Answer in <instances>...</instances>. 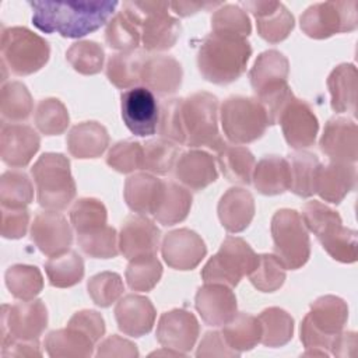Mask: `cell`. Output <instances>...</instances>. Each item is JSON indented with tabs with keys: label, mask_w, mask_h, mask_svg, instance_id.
<instances>
[{
	"label": "cell",
	"mask_w": 358,
	"mask_h": 358,
	"mask_svg": "<svg viewBox=\"0 0 358 358\" xmlns=\"http://www.w3.org/2000/svg\"><path fill=\"white\" fill-rule=\"evenodd\" d=\"M34 25L45 32H57L63 38H81L101 28L117 7L115 0L28 1Z\"/></svg>",
	"instance_id": "obj_1"
},
{
	"label": "cell",
	"mask_w": 358,
	"mask_h": 358,
	"mask_svg": "<svg viewBox=\"0 0 358 358\" xmlns=\"http://www.w3.org/2000/svg\"><path fill=\"white\" fill-rule=\"evenodd\" d=\"M250 56L252 46L245 36L211 31L200 43L197 67L207 81L224 85L245 73Z\"/></svg>",
	"instance_id": "obj_2"
},
{
	"label": "cell",
	"mask_w": 358,
	"mask_h": 358,
	"mask_svg": "<svg viewBox=\"0 0 358 358\" xmlns=\"http://www.w3.org/2000/svg\"><path fill=\"white\" fill-rule=\"evenodd\" d=\"M302 221L334 260L341 263L357 260V232L343 225L336 210L312 200L302 207Z\"/></svg>",
	"instance_id": "obj_3"
},
{
	"label": "cell",
	"mask_w": 358,
	"mask_h": 358,
	"mask_svg": "<svg viewBox=\"0 0 358 358\" xmlns=\"http://www.w3.org/2000/svg\"><path fill=\"white\" fill-rule=\"evenodd\" d=\"M182 129L186 145L220 151L227 143L218 130V98L206 91L182 98Z\"/></svg>",
	"instance_id": "obj_4"
},
{
	"label": "cell",
	"mask_w": 358,
	"mask_h": 358,
	"mask_svg": "<svg viewBox=\"0 0 358 358\" xmlns=\"http://www.w3.org/2000/svg\"><path fill=\"white\" fill-rule=\"evenodd\" d=\"M38 203L48 210H64L76 196L70 161L60 152H45L31 168Z\"/></svg>",
	"instance_id": "obj_5"
},
{
	"label": "cell",
	"mask_w": 358,
	"mask_h": 358,
	"mask_svg": "<svg viewBox=\"0 0 358 358\" xmlns=\"http://www.w3.org/2000/svg\"><path fill=\"white\" fill-rule=\"evenodd\" d=\"M168 1H124L122 10L138 25L141 42L148 52L171 49L180 36L178 18L168 14Z\"/></svg>",
	"instance_id": "obj_6"
},
{
	"label": "cell",
	"mask_w": 358,
	"mask_h": 358,
	"mask_svg": "<svg viewBox=\"0 0 358 358\" xmlns=\"http://www.w3.org/2000/svg\"><path fill=\"white\" fill-rule=\"evenodd\" d=\"M348 319L347 303L334 295H323L310 303V310L301 323V341L306 350L326 354Z\"/></svg>",
	"instance_id": "obj_7"
},
{
	"label": "cell",
	"mask_w": 358,
	"mask_h": 358,
	"mask_svg": "<svg viewBox=\"0 0 358 358\" xmlns=\"http://www.w3.org/2000/svg\"><path fill=\"white\" fill-rule=\"evenodd\" d=\"M1 66L15 76H29L49 60V43L25 27H8L1 31Z\"/></svg>",
	"instance_id": "obj_8"
},
{
	"label": "cell",
	"mask_w": 358,
	"mask_h": 358,
	"mask_svg": "<svg viewBox=\"0 0 358 358\" xmlns=\"http://www.w3.org/2000/svg\"><path fill=\"white\" fill-rule=\"evenodd\" d=\"M221 126L225 137L234 144H248L260 138L267 126L263 105L252 96H228L220 109Z\"/></svg>",
	"instance_id": "obj_9"
},
{
	"label": "cell",
	"mask_w": 358,
	"mask_h": 358,
	"mask_svg": "<svg viewBox=\"0 0 358 358\" xmlns=\"http://www.w3.org/2000/svg\"><path fill=\"white\" fill-rule=\"evenodd\" d=\"M257 262L259 255L245 239L228 236L203 267L201 278L204 282H217L232 288L239 284L242 277L253 271Z\"/></svg>",
	"instance_id": "obj_10"
},
{
	"label": "cell",
	"mask_w": 358,
	"mask_h": 358,
	"mask_svg": "<svg viewBox=\"0 0 358 358\" xmlns=\"http://www.w3.org/2000/svg\"><path fill=\"white\" fill-rule=\"evenodd\" d=\"M271 236L274 256L285 268H301L310 256L308 228L298 211L281 208L271 218Z\"/></svg>",
	"instance_id": "obj_11"
},
{
	"label": "cell",
	"mask_w": 358,
	"mask_h": 358,
	"mask_svg": "<svg viewBox=\"0 0 358 358\" xmlns=\"http://www.w3.org/2000/svg\"><path fill=\"white\" fill-rule=\"evenodd\" d=\"M357 6L355 0L312 4L299 18L301 29L313 39H326L340 32L354 31L358 25Z\"/></svg>",
	"instance_id": "obj_12"
},
{
	"label": "cell",
	"mask_w": 358,
	"mask_h": 358,
	"mask_svg": "<svg viewBox=\"0 0 358 358\" xmlns=\"http://www.w3.org/2000/svg\"><path fill=\"white\" fill-rule=\"evenodd\" d=\"M48 326V309L41 299L1 306V340H38Z\"/></svg>",
	"instance_id": "obj_13"
},
{
	"label": "cell",
	"mask_w": 358,
	"mask_h": 358,
	"mask_svg": "<svg viewBox=\"0 0 358 358\" xmlns=\"http://www.w3.org/2000/svg\"><path fill=\"white\" fill-rule=\"evenodd\" d=\"M120 110L124 124L134 136L145 137L157 131L159 105L148 88L133 87L122 92Z\"/></svg>",
	"instance_id": "obj_14"
},
{
	"label": "cell",
	"mask_w": 358,
	"mask_h": 358,
	"mask_svg": "<svg viewBox=\"0 0 358 358\" xmlns=\"http://www.w3.org/2000/svg\"><path fill=\"white\" fill-rule=\"evenodd\" d=\"M277 123L281 124L284 138L289 147L303 150L313 145L319 122L308 102L292 96L281 110Z\"/></svg>",
	"instance_id": "obj_15"
},
{
	"label": "cell",
	"mask_w": 358,
	"mask_h": 358,
	"mask_svg": "<svg viewBox=\"0 0 358 358\" xmlns=\"http://www.w3.org/2000/svg\"><path fill=\"white\" fill-rule=\"evenodd\" d=\"M31 239L43 255L52 257L70 249L73 232L64 215L57 211L48 210L36 214L34 218Z\"/></svg>",
	"instance_id": "obj_16"
},
{
	"label": "cell",
	"mask_w": 358,
	"mask_h": 358,
	"mask_svg": "<svg viewBox=\"0 0 358 358\" xmlns=\"http://www.w3.org/2000/svg\"><path fill=\"white\" fill-rule=\"evenodd\" d=\"M200 327L196 316L186 309L162 313L157 326V340L164 348L187 352L193 348Z\"/></svg>",
	"instance_id": "obj_17"
},
{
	"label": "cell",
	"mask_w": 358,
	"mask_h": 358,
	"mask_svg": "<svg viewBox=\"0 0 358 358\" xmlns=\"http://www.w3.org/2000/svg\"><path fill=\"white\" fill-rule=\"evenodd\" d=\"M161 253L169 267L192 270L204 259L207 248L199 234L187 228H179L165 235Z\"/></svg>",
	"instance_id": "obj_18"
},
{
	"label": "cell",
	"mask_w": 358,
	"mask_h": 358,
	"mask_svg": "<svg viewBox=\"0 0 358 358\" xmlns=\"http://www.w3.org/2000/svg\"><path fill=\"white\" fill-rule=\"evenodd\" d=\"M119 250L131 260L140 256H152L158 252L159 229L147 215H129L120 228Z\"/></svg>",
	"instance_id": "obj_19"
},
{
	"label": "cell",
	"mask_w": 358,
	"mask_h": 358,
	"mask_svg": "<svg viewBox=\"0 0 358 358\" xmlns=\"http://www.w3.org/2000/svg\"><path fill=\"white\" fill-rule=\"evenodd\" d=\"M319 147L330 161L355 164L358 158L357 123L347 117L330 119L324 126Z\"/></svg>",
	"instance_id": "obj_20"
},
{
	"label": "cell",
	"mask_w": 358,
	"mask_h": 358,
	"mask_svg": "<svg viewBox=\"0 0 358 358\" xmlns=\"http://www.w3.org/2000/svg\"><path fill=\"white\" fill-rule=\"evenodd\" d=\"M196 309L208 326H224L236 315V296L231 287L204 282L196 292Z\"/></svg>",
	"instance_id": "obj_21"
},
{
	"label": "cell",
	"mask_w": 358,
	"mask_h": 358,
	"mask_svg": "<svg viewBox=\"0 0 358 358\" xmlns=\"http://www.w3.org/2000/svg\"><path fill=\"white\" fill-rule=\"evenodd\" d=\"M288 73L289 63L281 52L271 49L260 53L249 73L256 98L260 99L288 87Z\"/></svg>",
	"instance_id": "obj_22"
},
{
	"label": "cell",
	"mask_w": 358,
	"mask_h": 358,
	"mask_svg": "<svg viewBox=\"0 0 358 358\" xmlns=\"http://www.w3.org/2000/svg\"><path fill=\"white\" fill-rule=\"evenodd\" d=\"M41 145L39 134L27 124H1L0 157L8 166L21 168L29 164Z\"/></svg>",
	"instance_id": "obj_23"
},
{
	"label": "cell",
	"mask_w": 358,
	"mask_h": 358,
	"mask_svg": "<svg viewBox=\"0 0 358 358\" xmlns=\"http://www.w3.org/2000/svg\"><path fill=\"white\" fill-rule=\"evenodd\" d=\"M242 6L255 15L259 35L270 43L284 41L294 29V17L280 1H242Z\"/></svg>",
	"instance_id": "obj_24"
},
{
	"label": "cell",
	"mask_w": 358,
	"mask_h": 358,
	"mask_svg": "<svg viewBox=\"0 0 358 358\" xmlns=\"http://www.w3.org/2000/svg\"><path fill=\"white\" fill-rule=\"evenodd\" d=\"M173 172L175 178L192 190H203L218 178L214 158L199 148L183 151L175 164Z\"/></svg>",
	"instance_id": "obj_25"
},
{
	"label": "cell",
	"mask_w": 358,
	"mask_h": 358,
	"mask_svg": "<svg viewBox=\"0 0 358 358\" xmlns=\"http://www.w3.org/2000/svg\"><path fill=\"white\" fill-rule=\"evenodd\" d=\"M155 308L145 296L129 294L115 306L117 327L127 336L141 337L147 334L155 322Z\"/></svg>",
	"instance_id": "obj_26"
},
{
	"label": "cell",
	"mask_w": 358,
	"mask_h": 358,
	"mask_svg": "<svg viewBox=\"0 0 358 358\" xmlns=\"http://www.w3.org/2000/svg\"><path fill=\"white\" fill-rule=\"evenodd\" d=\"M357 168L354 164L330 161L320 164L316 176V193L329 203L338 204L355 187Z\"/></svg>",
	"instance_id": "obj_27"
},
{
	"label": "cell",
	"mask_w": 358,
	"mask_h": 358,
	"mask_svg": "<svg viewBox=\"0 0 358 358\" xmlns=\"http://www.w3.org/2000/svg\"><path fill=\"white\" fill-rule=\"evenodd\" d=\"M182 66L172 56H148L141 74V83L161 96L175 94L182 84Z\"/></svg>",
	"instance_id": "obj_28"
},
{
	"label": "cell",
	"mask_w": 358,
	"mask_h": 358,
	"mask_svg": "<svg viewBox=\"0 0 358 358\" xmlns=\"http://www.w3.org/2000/svg\"><path fill=\"white\" fill-rule=\"evenodd\" d=\"M218 218L228 232H241L249 227L255 215V199L242 187L228 189L218 201Z\"/></svg>",
	"instance_id": "obj_29"
},
{
	"label": "cell",
	"mask_w": 358,
	"mask_h": 358,
	"mask_svg": "<svg viewBox=\"0 0 358 358\" xmlns=\"http://www.w3.org/2000/svg\"><path fill=\"white\" fill-rule=\"evenodd\" d=\"M192 207V194L182 185L162 180L151 215L162 225H175L183 221Z\"/></svg>",
	"instance_id": "obj_30"
},
{
	"label": "cell",
	"mask_w": 358,
	"mask_h": 358,
	"mask_svg": "<svg viewBox=\"0 0 358 358\" xmlns=\"http://www.w3.org/2000/svg\"><path fill=\"white\" fill-rule=\"evenodd\" d=\"M252 180L256 190L266 196L281 194L289 190L291 169L288 159L278 155L263 157L255 165Z\"/></svg>",
	"instance_id": "obj_31"
},
{
	"label": "cell",
	"mask_w": 358,
	"mask_h": 358,
	"mask_svg": "<svg viewBox=\"0 0 358 358\" xmlns=\"http://www.w3.org/2000/svg\"><path fill=\"white\" fill-rule=\"evenodd\" d=\"M66 144L69 152L76 158H96L106 150L109 134L98 122H83L71 127Z\"/></svg>",
	"instance_id": "obj_32"
},
{
	"label": "cell",
	"mask_w": 358,
	"mask_h": 358,
	"mask_svg": "<svg viewBox=\"0 0 358 358\" xmlns=\"http://www.w3.org/2000/svg\"><path fill=\"white\" fill-rule=\"evenodd\" d=\"M357 67L352 63L338 64L327 78L331 109L337 113L355 115L357 110Z\"/></svg>",
	"instance_id": "obj_33"
},
{
	"label": "cell",
	"mask_w": 358,
	"mask_h": 358,
	"mask_svg": "<svg viewBox=\"0 0 358 358\" xmlns=\"http://www.w3.org/2000/svg\"><path fill=\"white\" fill-rule=\"evenodd\" d=\"M147 55L141 50L119 52L112 55L106 63V77L117 88H130L141 81Z\"/></svg>",
	"instance_id": "obj_34"
},
{
	"label": "cell",
	"mask_w": 358,
	"mask_h": 358,
	"mask_svg": "<svg viewBox=\"0 0 358 358\" xmlns=\"http://www.w3.org/2000/svg\"><path fill=\"white\" fill-rule=\"evenodd\" d=\"M94 344L95 343L87 334L70 326L53 330L45 338L46 352L53 358L90 357L92 355Z\"/></svg>",
	"instance_id": "obj_35"
},
{
	"label": "cell",
	"mask_w": 358,
	"mask_h": 358,
	"mask_svg": "<svg viewBox=\"0 0 358 358\" xmlns=\"http://www.w3.org/2000/svg\"><path fill=\"white\" fill-rule=\"evenodd\" d=\"M291 169L289 190L299 197H310L316 193V176L320 166L317 155L309 151L296 150L288 155Z\"/></svg>",
	"instance_id": "obj_36"
},
{
	"label": "cell",
	"mask_w": 358,
	"mask_h": 358,
	"mask_svg": "<svg viewBox=\"0 0 358 358\" xmlns=\"http://www.w3.org/2000/svg\"><path fill=\"white\" fill-rule=\"evenodd\" d=\"M161 179L150 173H134L126 179L124 200L130 210L137 214H151L159 187Z\"/></svg>",
	"instance_id": "obj_37"
},
{
	"label": "cell",
	"mask_w": 358,
	"mask_h": 358,
	"mask_svg": "<svg viewBox=\"0 0 358 358\" xmlns=\"http://www.w3.org/2000/svg\"><path fill=\"white\" fill-rule=\"evenodd\" d=\"M225 343L236 352L252 350L260 343L262 326L256 316L250 313H236L221 331Z\"/></svg>",
	"instance_id": "obj_38"
},
{
	"label": "cell",
	"mask_w": 358,
	"mask_h": 358,
	"mask_svg": "<svg viewBox=\"0 0 358 358\" xmlns=\"http://www.w3.org/2000/svg\"><path fill=\"white\" fill-rule=\"evenodd\" d=\"M217 158L222 175L229 182L239 185H249L252 182L256 161L249 148L225 144L217 151Z\"/></svg>",
	"instance_id": "obj_39"
},
{
	"label": "cell",
	"mask_w": 358,
	"mask_h": 358,
	"mask_svg": "<svg viewBox=\"0 0 358 358\" xmlns=\"http://www.w3.org/2000/svg\"><path fill=\"white\" fill-rule=\"evenodd\" d=\"M45 271L50 285L67 288L78 284L84 275V262L74 250H67L57 256L49 257L45 263Z\"/></svg>",
	"instance_id": "obj_40"
},
{
	"label": "cell",
	"mask_w": 358,
	"mask_h": 358,
	"mask_svg": "<svg viewBox=\"0 0 358 358\" xmlns=\"http://www.w3.org/2000/svg\"><path fill=\"white\" fill-rule=\"evenodd\" d=\"M262 326L260 343L267 347H281L292 338L294 319L281 308H267L257 316Z\"/></svg>",
	"instance_id": "obj_41"
},
{
	"label": "cell",
	"mask_w": 358,
	"mask_h": 358,
	"mask_svg": "<svg viewBox=\"0 0 358 358\" xmlns=\"http://www.w3.org/2000/svg\"><path fill=\"white\" fill-rule=\"evenodd\" d=\"M34 109L32 96L28 88L20 81H10L1 87L0 112L3 123L27 120Z\"/></svg>",
	"instance_id": "obj_42"
},
{
	"label": "cell",
	"mask_w": 358,
	"mask_h": 358,
	"mask_svg": "<svg viewBox=\"0 0 358 358\" xmlns=\"http://www.w3.org/2000/svg\"><path fill=\"white\" fill-rule=\"evenodd\" d=\"M6 285L10 294L18 299H34L43 288V277L38 267L14 264L6 271Z\"/></svg>",
	"instance_id": "obj_43"
},
{
	"label": "cell",
	"mask_w": 358,
	"mask_h": 358,
	"mask_svg": "<svg viewBox=\"0 0 358 358\" xmlns=\"http://www.w3.org/2000/svg\"><path fill=\"white\" fill-rule=\"evenodd\" d=\"M179 155L178 144L166 138L150 140L143 147V169L157 175H166L175 168Z\"/></svg>",
	"instance_id": "obj_44"
},
{
	"label": "cell",
	"mask_w": 358,
	"mask_h": 358,
	"mask_svg": "<svg viewBox=\"0 0 358 358\" xmlns=\"http://www.w3.org/2000/svg\"><path fill=\"white\" fill-rule=\"evenodd\" d=\"M105 41L112 49L120 52L136 50L141 42L140 28L123 10H120L108 22Z\"/></svg>",
	"instance_id": "obj_45"
},
{
	"label": "cell",
	"mask_w": 358,
	"mask_h": 358,
	"mask_svg": "<svg viewBox=\"0 0 358 358\" xmlns=\"http://www.w3.org/2000/svg\"><path fill=\"white\" fill-rule=\"evenodd\" d=\"M77 243L85 255L94 259H110L119 253L116 229L109 225L77 234Z\"/></svg>",
	"instance_id": "obj_46"
},
{
	"label": "cell",
	"mask_w": 358,
	"mask_h": 358,
	"mask_svg": "<svg viewBox=\"0 0 358 358\" xmlns=\"http://www.w3.org/2000/svg\"><path fill=\"white\" fill-rule=\"evenodd\" d=\"M161 275L162 266L157 259V255L140 256L129 260L126 281L133 291H151L158 284Z\"/></svg>",
	"instance_id": "obj_47"
},
{
	"label": "cell",
	"mask_w": 358,
	"mask_h": 358,
	"mask_svg": "<svg viewBox=\"0 0 358 358\" xmlns=\"http://www.w3.org/2000/svg\"><path fill=\"white\" fill-rule=\"evenodd\" d=\"M34 199V186L25 172L6 171L0 179V201L6 207H27Z\"/></svg>",
	"instance_id": "obj_48"
},
{
	"label": "cell",
	"mask_w": 358,
	"mask_h": 358,
	"mask_svg": "<svg viewBox=\"0 0 358 358\" xmlns=\"http://www.w3.org/2000/svg\"><path fill=\"white\" fill-rule=\"evenodd\" d=\"M34 120L38 130L45 136H57L67 129L70 117L67 108L60 99L46 98L36 105Z\"/></svg>",
	"instance_id": "obj_49"
},
{
	"label": "cell",
	"mask_w": 358,
	"mask_h": 358,
	"mask_svg": "<svg viewBox=\"0 0 358 358\" xmlns=\"http://www.w3.org/2000/svg\"><path fill=\"white\" fill-rule=\"evenodd\" d=\"M66 59L76 71L91 76L102 70L105 52L102 46L94 41H78L67 49Z\"/></svg>",
	"instance_id": "obj_50"
},
{
	"label": "cell",
	"mask_w": 358,
	"mask_h": 358,
	"mask_svg": "<svg viewBox=\"0 0 358 358\" xmlns=\"http://www.w3.org/2000/svg\"><path fill=\"white\" fill-rule=\"evenodd\" d=\"M105 206L92 197H83L70 210V221L77 234L88 232L106 225Z\"/></svg>",
	"instance_id": "obj_51"
},
{
	"label": "cell",
	"mask_w": 358,
	"mask_h": 358,
	"mask_svg": "<svg viewBox=\"0 0 358 358\" xmlns=\"http://www.w3.org/2000/svg\"><path fill=\"white\" fill-rule=\"evenodd\" d=\"M249 280L259 291L274 292L285 281V267L274 255H259V262L249 274Z\"/></svg>",
	"instance_id": "obj_52"
},
{
	"label": "cell",
	"mask_w": 358,
	"mask_h": 358,
	"mask_svg": "<svg viewBox=\"0 0 358 358\" xmlns=\"http://www.w3.org/2000/svg\"><path fill=\"white\" fill-rule=\"evenodd\" d=\"M87 288L94 303L101 308L110 306L124 291L122 277L113 271H102L92 275L88 280Z\"/></svg>",
	"instance_id": "obj_53"
},
{
	"label": "cell",
	"mask_w": 358,
	"mask_h": 358,
	"mask_svg": "<svg viewBox=\"0 0 358 358\" xmlns=\"http://www.w3.org/2000/svg\"><path fill=\"white\" fill-rule=\"evenodd\" d=\"M211 29L217 32H229L248 38L252 31L250 20L243 8L235 4H225L215 10L211 17Z\"/></svg>",
	"instance_id": "obj_54"
},
{
	"label": "cell",
	"mask_w": 358,
	"mask_h": 358,
	"mask_svg": "<svg viewBox=\"0 0 358 358\" xmlns=\"http://www.w3.org/2000/svg\"><path fill=\"white\" fill-rule=\"evenodd\" d=\"M106 164L122 173L143 169V147L137 141L124 140L116 143L108 152Z\"/></svg>",
	"instance_id": "obj_55"
},
{
	"label": "cell",
	"mask_w": 358,
	"mask_h": 358,
	"mask_svg": "<svg viewBox=\"0 0 358 358\" xmlns=\"http://www.w3.org/2000/svg\"><path fill=\"white\" fill-rule=\"evenodd\" d=\"M158 131L162 138L175 144H185L182 129V98H172L162 102L159 106Z\"/></svg>",
	"instance_id": "obj_56"
},
{
	"label": "cell",
	"mask_w": 358,
	"mask_h": 358,
	"mask_svg": "<svg viewBox=\"0 0 358 358\" xmlns=\"http://www.w3.org/2000/svg\"><path fill=\"white\" fill-rule=\"evenodd\" d=\"M29 224V213L27 207L1 206V236L7 239H18L27 234Z\"/></svg>",
	"instance_id": "obj_57"
},
{
	"label": "cell",
	"mask_w": 358,
	"mask_h": 358,
	"mask_svg": "<svg viewBox=\"0 0 358 358\" xmlns=\"http://www.w3.org/2000/svg\"><path fill=\"white\" fill-rule=\"evenodd\" d=\"M67 326L83 331L94 343H96L105 333L103 317L96 310H91V309H84V310L76 312L70 317Z\"/></svg>",
	"instance_id": "obj_58"
},
{
	"label": "cell",
	"mask_w": 358,
	"mask_h": 358,
	"mask_svg": "<svg viewBox=\"0 0 358 358\" xmlns=\"http://www.w3.org/2000/svg\"><path fill=\"white\" fill-rule=\"evenodd\" d=\"M197 357H238L239 352L234 351L224 340L220 331H207L200 341Z\"/></svg>",
	"instance_id": "obj_59"
},
{
	"label": "cell",
	"mask_w": 358,
	"mask_h": 358,
	"mask_svg": "<svg viewBox=\"0 0 358 358\" xmlns=\"http://www.w3.org/2000/svg\"><path fill=\"white\" fill-rule=\"evenodd\" d=\"M98 357H137L138 351L133 343L119 336H110L99 344Z\"/></svg>",
	"instance_id": "obj_60"
},
{
	"label": "cell",
	"mask_w": 358,
	"mask_h": 358,
	"mask_svg": "<svg viewBox=\"0 0 358 358\" xmlns=\"http://www.w3.org/2000/svg\"><path fill=\"white\" fill-rule=\"evenodd\" d=\"M1 355L3 357H41L38 340H17L7 338L1 340Z\"/></svg>",
	"instance_id": "obj_61"
},
{
	"label": "cell",
	"mask_w": 358,
	"mask_h": 358,
	"mask_svg": "<svg viewBox=\"0 0 358 358\" xmlns=\"http://www.w3.org/2000/svg\"><path fill=\"white\" fill-rule=\"evenodd\" d=\"M357 348V334L354 331H341L334 340L330 352L336 357H354Z\"/></svg>",
	"instance_id": "obj_62"
},
{
	"label": "cell",
	"mask_w": 358,
	"mask_h": 358,
	"mask_svg": "<svg viewBox=\"0 0 358 358\" xmlns=\"http://www.w3.org/2000/svg\"><path fill=\"white\" fill-rule=\"evenodd\" d=\"M221 3H211V1H171L169 7L180 17H189L192 14L199 13L200 10L208 7H217Z\"/></svg>",
	"instance_id": "obj_63"
}]
</instances>
